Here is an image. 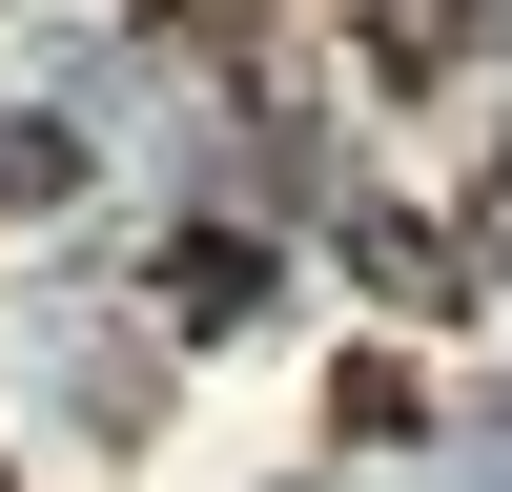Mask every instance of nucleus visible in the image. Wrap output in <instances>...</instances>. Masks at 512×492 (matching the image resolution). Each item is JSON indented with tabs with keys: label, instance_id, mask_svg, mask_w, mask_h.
Wrapping results in <instances>:
<instances>
[{
	"label": "nucleus",
	"instance_id": "obj_2",
	"mask_svg": "<svg viewBox=\"0 0 512 492\" xmlns=\"http://www.w3.org/2000/svg\"><path fill=\"white\" fill-rule=\"evenodd\" d=\"M349 41H369V82H410V103H431V82L492 62V0H349Z\"/></svg>",
	"mask_w": 512,
	"mask_h": 492
},
{
	"label": "nucleus",
	"instance_id": "obj_6",
	"mask_svg": "<svg viewBox=\"0 0 512 492\" xmlns=\"http://www.w3.org/2000/svg\"><path fill=\"white\" fill-rule=\"evenodd\" d=\"M0 492H21V472H0Z\"/></svg>",
	"mask_w": 512,
	"mask_h": 492
},
{
	"label": "nucleus",
	"instance_id": "obj_1",
	"mask_svg": "<svg viewBox=\"0 0 512 492\" xmlns=\"http://www.w3.org/2000/svg\"><path fill=\"white\" fill-rule=\"evenodd\" d=\"M349 287H369L390 328H472V308H492V287H472V246H451V226H410V205H349Z\"/></svg>",
	"mask_w": 512,
	"mask_h": 492
},
{
	"label": "nucleus",
	"instance_id": "obj_4",
	"mask_svg": "<svg viewBox=\"0 0 512 492\" xmlns=\"http://www.w3.org/2000/svg\"><path fill=\"white\" fill-rule=\"evenodd\" d=\"M451 246H472V287L512 308V164H472V205H451Z\"/></svg>",
	"mask_w": 512,
	"mask_h": 492
},
{
	"label": "nucleus",
	"instance_id": "obj_3",
	"mask_svg": "<svg viewBox=\"0 0 512 492\" xmlns=\"http://www.w3.org/2000/svg\"><path fill=\"white\" fill-rule=\"evenodd\" d=\"M164 328H185V349L267 328V246H246V226H185V246H164Z\"/></svg>",
	"mask_w": 512,
	"mask_h": 492
},
{
	"label": "nucleus",
	"instance_id": "obj_5",
	"mask_svg": "<svg viewBox=\"0 0 512 492\" xmlns=\"http://www.w3.org/2000/svg\"><path fill=\"white\" fill-rule=\"evenodd\" d=\"M82 185V144H62V123H0V205H62Z\"/></svg>",
	"mask_w": 512,
	"mask_h": 492
}]
</instances>
